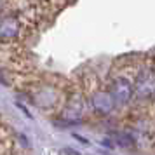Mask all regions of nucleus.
<instances>
[{"label": "nucleus", "instance_id": "obj_1", "mask_svg": "<svg viewBox=\"0 0 155 155\" xmlns=\"http://www.w3.org/2000/svg\"><path fill=\"white\" fill-rule=\"evenodd\" d=\"M133 68V64H129L126 70H115L112 71V77L108 82V91L112 94L115 106H126L134 96V80H136V73L140 68Z\"/></svg>", "mask_w": 155, "mask_h": 155}, {"label": "nucleus", "instance_id": "obj_2", "mask_svg": "<svg viewBox=\"0 0 155 155\" xmlns=\"http://www.w3.org/2000/svg\"><path fill=\"white\" fill-rule=\"evenodd\" d=\"M87 99H89V105L94 112L101 115V117H106L115 110V103H113V98L108 87L101 85L98 80H92V82H87Z\"/></svg>", "mask_w": 155, "mask_h": 155}, {"label": "nucleus", "instance_id": "obj_3", "mask_svg": "<svg viewBox=\"0 0 155 155\" xmlns=\"http://www.w3.org/2000/svg\"><path fill=\"white\" fill-rule=\"evenodd\" d=\"M155 94V63L143 64L134 80V96L138 99H150Z\"/></svg>", "mask_w": 155, "mask_h": 155}, {"label": "nucleus", "instance_id": "obj_4", "mask_svg": "<svg viewBox=\"0 0 155 155\" xmlns=\"http://www.w3.org/2000/svg\"><path fill=\"white\" fill-rule=\"evenodd\" d=\"M23 25L19 18L14 14H7L0 19V42H14L21 35Z\"/></svg>", "mask_w": 155, "mask_h": 155}, {"label": "nucleus", "instance_id": "obj_5", "mask_svg": "<svg viewBox=\"0 0 155 155\" xmlns=\"http://www.w3.org/2000/svg\"><path fill=\"white\" fill-rule=\"evenodd\" d=\"M84 108H85V103L82 99V96L75 94V96H71L66 108L63 110V117L68 122H80L82 117H84Z\"/></svg>", "mask_w": 155, "mask_h": 155}, {"label": "nucleus", "instance_id": "obj_6", "mask_svg": "<svg viewBox=\"0 0 155 155\" xmlns=\"http://www.w3.org/2000/svg\"><path fill=\"white\" fill-rule=\"evenodd\" d=\"M35 101L40 106H44V108H49V106L56 105L58 94L52 87H44V89H40V91L35 94Z\"/></svg>", "mask_w": 155, "mask_h": 155}, {"label": "nucleus", "instance_id": "obj_7", "mask_svg": "<svg viewBox=\"0 0 155 155\" xmlns=\"http://www.w3.org/2000/svg\"><path fill=\"white\" fill-rule=\"evenodd\" d=\"M59 155H80V153L75 152V150H71V148H63V150L59 152Z\"/></svg>", "mask_w": 155, "mask_h": 155}, {"label": "nucleus", "instance_id": "obj_8", "mask_svg": "<svg viewBox=\"0 0 155 155\" xmlns=\"http://www.w3.org/2000/svg\"><path fill=\"white\" fill-rule=\"evenodd\" d=\"M0 85H7V78H5V75H4L2 68H0Z\"/></svg>", "mask_w": 155, "mask_h": 155}, {"label": "nucleus", "instance_id": "obj_9", "mask_svg": "<svg viewBox=\"0 0 155 155\" xmlns=\"http://www.w3.org/2000/svg\"><path fill=\"white\" fill-rule=\"evenodd\" d=\"M0 140H2V124H0Z\"/></svg>", "mask_w": 155, "mask_h": 155}]
</instances>
